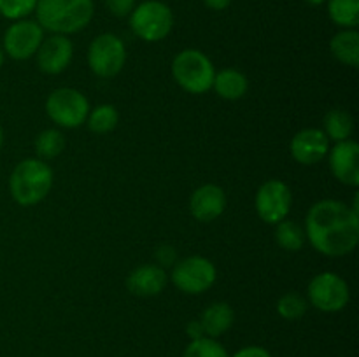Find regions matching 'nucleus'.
<instances>
[{
	"label": "nucleus",
	"instance_id": "f257e3e1",
	"mask_svg": "<svg viewBox=\"0 0 359 357\" xmlns=\"http://www.w3.org/2000/svg\"><path fill=\"white\" fill-rule=\"evenodd\" d=\"M305 234L321 254H349L359 241V212L339 200H321L309 210Z\"/></svg>",
	"mask_w": 359,
	"mask_h": 357
},
{
	"label": "nucleus",
	"instance_id": "f03ea898",
	"mask_svg": "<svg viewBox=\"0 0 359 357\" xmlns=\"http://www.w3.org/2000/svg\"><path fill=\"white\" fill-rule=\"evenodd\" d=\"M93 0H37L35 13L42 30L69 35L88 27L93 18Z\"/></svg>",
	"mask_w": 359,
	"mask_h": 357
},
{
	"label": "nucleus",
	"instance_id": "7ed1b4c3",
	"mask_svg": "<svg viewBox=\"0 0 359 357\" xmlns=\"http://www.w3.org/2000/svg\"><path fill=\"white\" fill-rule=\"evenodd\" d=\"M53 186V170L37 158H28L16 164L9 178V189L14 202L23 206L39 203L48 196Z\"/></svg>",
	"mask_w": 359,
	"mask_h": 357
},
{
	"label": "nucleus",
	"instance_id": "20e7f679",
	"mask_svg": "<svg viewBox=\"0 0 359 357\" xmlns=\"http://www.w3.org/2000/svg\"><path fill=\"white\" fill-rule=\"evenodd\" d=\"M172 76L184 91L202 94L212 88L214 70L212 62L198 49H184L172 62Z\"/></svg>",
	"mask_w": 359,
	"mask_h": 357
},
{
	"label": "nucleus",
	"instance_id": "39448f33",
	"mask_svg": "<svg viewBox=\"0 0 359 357\" xmlns=\"http://www.w3.org/2000/svg\"><path fill=\"white\" fill-rule=\"evenodd\" d=\"M130 27L142 41H163L174 27V14L167 4L160 0H146L130 13Z\"/></svg>",
	"mask_w": 359,
	"mask_h": 357
},
{
	"label": "nucleus",
	"instance_id": "423d86ee",
	"mask_svg": "<svg viewBox=\"0 0 359 357\" xmlns=\"http://www.w3.org/2000/svg\"><path fill=\"white\" fill-rule=\"evenodd\" d=\"M46 112L62 128H77L90 114L88 98L74 88H58L46 100Z\"/></svg>",
	"mask_w": 359,
	"mask_h": 357
},
{
	"label": "nucleus",
	"instance_id": "0eeeda50",
	"mask_svg": "<svg viewBox=\"0 0 359 357\" xmlns=\"http://www.w3.org/2000/svg\"><path fill=\"white\" fill-rule=\"evenodd\" d=\"M126 49L121 38L114 34H102L90 44L88 65L98 77H114L125 66Z\"/></svg>",
	"mask_w": 359,
	"mask_h": 357
},
{
	"label": "nucleus",
	"instance_id": "6e6552de",
	"mask_svg": "<svg viewBox=\"0 0 359 357\" xmlns=\"http://www.w3.org/2000/svg\"><path fill=\"white\" fill-rule=\"evenodd\" d=\"M312 307L321 312H340L347 307L351 298L349 286L340 275L325 272L316 275L307 287Z\"/></svg>",
	"mask_w": 359,
	"mask_h": 357
},
{
	"label": "nucleus",
	"instance_id": "1a4fd4ad",
	"mask_svg": "<svg viewBox=\"0 0 359 357\" xmlns=\"http://www.w3.org/2000/svg\"><path fill=\"white\" fill-rule=\"evenodd\" d=\"M172 282L186 294H202L216 282V266L202 255L181 259L172 270Z\"/></svg>",
	"mask_w": 359,
	"mask_h": 357
},
{
	"label": "nucleus",
	"instance_id": "9d476101",
	"mask_svg": "<svg viewBox=\"0 0 359 357\" xmlns=\"http://www.w3.org/2000/svg\"><path fill=\"white\" fill-rule=\"evenodd\" d=\"M291 203H293V196H291L290 186L277 178L266 181L265 184L259 186L255 200L256 212L262 217V220L269 224H277L286 219L291 210Z\"/></svg>",
	"mask_w": 359,
	"mask_h": 357
},
{
	"label": "nucleus",
	"instance_id": "9b49d317",
	"mask_svg": "<svg viewBox=\"0 0 359 357\" xmlns=\"http://www.w3.org/2000/svg\"><path fill=\"white\" fill-rule=\"evenodd\" d=\"M44 41V30L37 21L18 20L4 34V52L13 59H28Z\"/></svg>",
	"mask_w": 359,
	"mask_h": 357
},
{
	"label": "nucleus",
	"instance_id": "f8f14e48",
	"mask_svg": "<svg viewBox=\"0 0 359 357\" xmlns=\"http://www.w3.org/2000/svg\"><path fill=\"white\" fill-rule=\"evenodd\" d=\"M72 42L65 35L53 34L51 37L44 38L37 49V65L42 72L49 76L62 74L72 59Z\"/></svg>",
	"mask_w": 359,
	"mask_h": 357
},
{
	"label": "nucleus",
	"instance_id": "ddd939ff",
	"mask_svg": "<svg viewBox=\"0 0 359 357\" xmlns=\"http://www.w3.org/2000/svg\"><path fill=\"white\" fill-rule=\"evenodd\" d=\"M330 139L323 130L305 128L291 140V156L300 164H316L328 154Z\"/></svg>",
	"mask_w": 359,
	"mask_h": 357
},
{
	"label": "nucleus",
	"instance_id": "4468645a",
	"mask_svg": "<svg viewBox=\"0 0 359 357\" xmlns=\"http://www.w3.org/2000/svg\"><path fill=\"white\" fill-rule=\"evenodd\" d=\"M330 168L342 184L359 186V146L354 140L337 142L330 153Z\"/></svg>",
	"mask_w": 359,
	"mask_h": 357
},
{
	"label": "nucleus",
	"instance_id": "2eb2a0df",
	"mask_svg": "<svg viewBox=\"0 0 359 357\" xmlns=\"http://www.w3.org/2000/svg\"><path fill=\"white\" fill-rule=\"evenodd\" d=\"M226 196L224 191L216 184H203L196 189L189 200L191 216L200 223H210L224 212Z\"/></svg>",
	"mask_w": 359,
	"mask_h": 357
},
{
	"label": "nucleus",
	"instance_id": "dca6fc26",
	"mask_svg": "<svg viewBox=\"0 0 359 357\" xmlns=\"http://www.w3.org/2000/svg\"><path fill=\"white\" fill-rule=\"evenodd\" d=\"M126 286L137 296H156L167 286V273L158 265H142L130 273Z\"/></svg>",
	"mask_w": 359,
	"mask_h": 357
},
{
	"label": "nucleus",
	"instance_id": "f3484780",
	"mask_svg": "<svg viewBox=\"0 0 359 357\" xmlns=\"http://www.w3.org/2000/svg\"><path fill=\"white\" fill-rule=\"evenodd\" d=\"M235 314L233 308L228 303H212L202 312L200 324H202L203 332L209 338H219L228 329L233 326Z\"/></svg>",
	"mask_w": 359,
	"mask_h": 357
},
{
	"label": "nucleus",
	"instance_id": "a211bd4d",
	"mask_svg": "<svg viewBox=\"0 0 359 357\" xmlns=\"http://www.w3.org/2000/svg\"><path fill=\"white\" fill-rule=\"evenodd\" d=\"M212 88L224 100H238L248 91V77L235 69H224L214 76Z\"/></svg>",
	"mask_w": 359,
	"mask_h": 357
},
{
	"label": "nucleus",
	"instance_id": "6ab92c4d",
	"mask_svg": "<svg viewBox=\"0 0 359 357\" xmlns=\"http://www.w3.org/2000/svg\"><path fill=\"white\" fill-rule=\"evenodd\" d=\"M333 56L349 66L359 65V34L354 28H346L332 38Z\"/></svg>",
	"mask_w": 359,
	"mask_h": 357
},
{
	"label": "nucleus",
	"instance_id": "aec40b11",
	"mask_svg": "<svg viewBox=\"0 0 359 357\" xmlns=\"http://www.w3.org/2000/svg\"><path fill=\"white\" fill-rule=\"evenodd\" d=\"M325 135L328 139L342 142V140H349L351 133L354 130L353 115L342 108H333L325 115Z\"/></svg>",
	"mask_w": 359,
	"mask_h": 357
},
{
	"label": "nucleus",
	"instance_id": "412c9836",
	"mask_svg": "<svg viewBox=\"0 0 359 357\" xmlns=\"http://www.w3.org/2000/svg\"><path fill=\"white\" fill-rule=\"evenodd\" d=\"M328 14L339 27L356 28L359 24V0H328Z\"/></svg>",
	"mask_w": 359,
	"mask_h": 357
},
{
	"label": "nucleus",
	"instance_id": "4be33fe9",
	"mask_svg": "<svg viewBox=\"0 0 359 357\" xmlns=\"http://www.w3.org/2000/svg\"><path fill=\"white\" fill-rule=\"evenodd\" d=\"M276 240L284 251L290 252H297L304 247L305 241V233L304 227L300 224H297L294 220H280L277 223V230H276Z\"/></svg>",
	"mask_w": 359,
	"mask_h": 357
},
{
	"label": "nucleus",
	"instance_id": "5701e85b",
	"mask_svg": "<svg viewBox=\"0 0 359 357\" xmlns=\"http://www.w3.org/2000/svg\"><path fill=\"white\" fill-rule=\"evenodd\" d=\"M119 121V114L116 111L114 105H98L93 108V112H90L86 118L88 128L95 133H109L116 128Z\"/></svg>",
	"mask_w": 359,
	"mask_h": 357
},
{
	"label": "nucleus",
	"instance_id": "b1692460",
	"mask_svg": "<svg viewBox=\"0 0 359 357\" xmlns=\"http://www.w3.org/2000/svg\"><path fill=\"white\" fill-rule=\"evenodd\" d=\"M65 149V136L58 130H44L35 140V150L44 160H51Z\"/></svg>",
	"mask_w": 359,
	"mask_h": 357
},
{
	"label": "nucleus",
	"instance_id": "393cba45",
	"mask_svg": "<svg viewBox=\"0 0 359 357\" xmlns=\"http://www.w3.org/2000/svg\"><path fill=\"white\" fill-rule=\"evenodd\" d=\"M182 357H230V356H228L226 349H224L216 338L203 336V338L191 340L189 345L186 346Z\"/></svg>",
	"mask_w": 359,
	"mask_h": 357
},
{
	"label": "nucleus",
	"instance_id": "a878e982",
	"mask_svg": "<svg viewBox=\"0 0 359 357\" xmlns=\"http://www.w3.org/2000/svg\"><path fill=\"white\" fill-rule=\"evenodd\" d=\"M307 300L298 293H286L277 301V312L286 321H298L307 314Z\"/></svg>",
	"mask_w": 359,
	"mask_h": 357
},
{
	"label": "nucleus",
	"instance_id": "bb28decb",
	"mask_svg": "<svg viewBox=\"0 0 359 357\" xmlns=\"http://www.w3.org/2000/svg\"><path fill=\"white\" fill-rule=\"evenodd\" d=\"M37 0H0V14L7 20H23L34 13Z\"/></svg>",
	"mask_w": 359,
	"mask_h": 357
},
{
	"label": "nucleus",
	"instance_id": "cd10ccee",
	"mask_svg": "<svg viewBox=\"0 0 359 357\" xmlns=\"http://www.w3.org/2000/svg\"><path fill=\"white\" fill-rule=\"evenodd\" d=\"M105 6H107V9L111 10L114 16L125 18L128 16L133 10V7H135V0H105Z\"/></svg>",
	"mask_w": 359,
	"mask_h": 357
},
{
	"label": "nucleus",
	"instance_id": "c85d7f7f",
	"mask_svg": "<svg viewBox=\"0 0 359 357\" xmlns=\"http://www.w3.org/2000/svg\"><path fill=\"white\" fill-rule=\"evenodd\" d=\"M233 357H272V356H270L269 350L263 349V346L249 345V346H244V349L237 350V352L233 354Z\"/></svg>",
	"mask_w": 359,
	"mask_h": 357
},
{
	"label": "nucleus",
	"instance_id": "c756f323",
	"mask_svg": "<svg viewBox=\"0 0 359 357\" xmlns=\"http://www.w3.org/2000/svg\"><path fill=\"white\" fill-rule=\"evenodd\" d=\"M186 332H188V336L191 340H198V338H203V336H205V332H203V328H202V324H200V321L189 322L188 328H186Z\"/></svg>",
	"mask_w": 359,
	"mask_h": 357
},
{
	"label": "nucleus",
	"instance_id": "7c9ffc66",
	"mask_svg": "<svg viewBox=\"0 0 359 357\" xmlns=\"http://www.w3.org/2000/svg\"><path fill=\"white\" fill-rule=\"evenodd\" d=\"M203 4L212 10H223L230 6L231 0H203Z\"/></svg>",
	"mask_w": 359,
	"mask_h": 357
},
{
	"label": "nucleus",
	"instance_id": "2f4dec72",
	"mask_svg": "<svg viewBox=\"0 0 359 357\" xmlns=\"http://www.w3.org/2000/svg\"><path fill=\"white\" fill-rule=\"evenodd\" d=\"M307 4H311V6H321V4H325L326 0H305Z\"/></svg>",
	"mask_w": 359,
	"mask_h": 357
},
{
	"label": "nucleus",
	"instance_id": "473e14b6",
	"mask_svg": "<svg viewBox=\"0 0 359 357\" xmlns=\"http://www.w3.org/2000/svg\"><path fill=\"white\" fill-rule=\"evenodd\" d=\"M4 59H6V52H4V49L0 48V66L4 65Z\"/></svg>",
	"mask_w": 359,
	"mask_h": 357
},
{
	"label": "nucleus",
	"instance_id": "72a5a7b5",
	"mask_svg": "<svg viewBox=\"0 0 359 357\" xmlns=\"http://www.w3.org/2000/svg\"><path fill=\"white\" fill-rule=\"evenodd\" d=\"M0 147H2V128H0Z\"/></svg>",
	"mask_w": 359,
	"mask_h": 357
}]
</instances>
